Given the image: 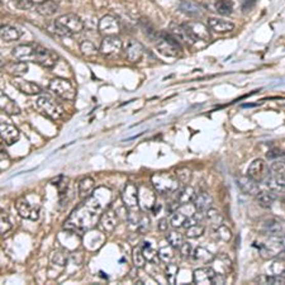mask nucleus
Segmentation results:
<instances>
[{"instance_id": "22", "label": "nucleus", "mask_w": 285, "mask_h": 285, "mask_svg": "<svg viewBox=\"0 0 285 285\" xmlns=\"http://www.w3.org/2000/svg\"><path fill=\"white\" fill-rule=\"evenodd\" d=\"M0 110L9 115H18L22 112L21 107L8 94H5L2 89H0Z\"/></svg>"}, {"instance_id": "42", "label": "nucleus", "mask_w": 285, "mask_h": 285, "mask_svg": "<svg viewBox=\"0 0 285 285\" xmlns=\"http://www.w3.org/2000/svg\"><path fill=\"white\" fill-rule=\"evenodd\" d=\"M141 252L145 259H146V261L157 262V251H155L154 247L150 245V242H144V245L141 246Z\"/></svg>"}, {"instance_id": "59", "label": "nucleus", "mask_w": 285, "mask_h": 285, "mask_svg": "<svg viewBox=\"0 0 285 285\" xmlns=\"http://www.w3.org/2000/svg\"><path fill=\"white\" fill-rule=\"evenodd\" d=\"M169 228V223H168V219L166 218H161L158 220V230L161 231V232H166Z\"/></svg>"}, {"instance_id": "28", "label": "nucleus", "mask_w": 285, "mask_h": 285, "mask_svg": "<svg viewBox=\"0 0 285 285\" xmlns=\"http://www.w3.org/2000/svg\"><path fill=\"white\" fill-rule=\"evenodd\" d=\"M214 269L213 268H200L194 270L193 273V281L195 284H212V278L214 275Z\"/></svg>"}, {"instance_id": "37", "label": "nucleus", "mask_w": 285, "mask_h": 285, "mask_svg": "<svg viewBox=\"0 0 285 285\" xmlns=\"http://www.w3.org/2000/svg\"><path fill=\"white\" fill-rule=\"evenodd\" d=\"M37 10H38L39 14L46 15V17H51V15L56 14L58 12V5L55 2H52V0H47V2L41 3L38 5V8H37Z\"/></svg>"}, {"instance_id": "47", "label": "nucleus", "mask_w": 285, "mask_h": 285, "mask_svg": "<svg viewBox=\"0 0 285 285\" xmlns=\"http://www.w3.org/2000/svg\"><path fill=\"white\" fill-rule=\"evenodd\" d=\"M256 281L259 284H276V285H281L284 284L285 279L283 275H261L256 279Z\"/></svg>"}, {"instance_id": "27", "label": "nucleus", "mask_w": 285, "mask_h": 285, "mask_svg": "<svg viewBox=\"0 0 285 285\" xmlns=\"http://www.w3.org/2000/svg\"><path fill=\"white\" fill-rule=\"evenodd\" d=\"M192 201L198 212H206L207 209L212 208V206H213V198H212L207 192L195 193L194 198H193Z\"/></svg>"}, {"instance_id": "46", "label": "nucleus", "mask_w": 285, "mask_h": 285, "mask_svg": "<svg viewBox=\"0 0 285 285\" xmlns=\"http://www.w3.org/2000/svg\"><path fill=\"white\" fill-rule=\"evenodd\" d=\"M67 261H69V255H67L66 251H56L53 252L52 256H51V262L53 263V265H57L60 266V268H64V266H66Z\"/></svg>"}, {"instance_id": "44", "label": "nucleus", "mask_w": 285, "mask_h": 285, "mask_svg": "<svg viewBox=\"0 0 285 285\" xmlns=\"http://www.w3.org/2000/svg\"><path fill=\"white\" fill-rule=\"evenodd\" d=\"M80 51H82L83 55L87 56V57H95L99 52V50L95 47V45L90 41H83L82 44H80Z\"/></svg>"}, {"instance_id": "34", "label": "nucleus", "mask_w": 285, "mask_h": 285, "mask_svg": "<svg viewBox=\"0 0 285 285\" xmlns=\"http://www.w3.org/2000/svg\"><path fill=\"white\" fill-rule=\"evenodd\" d=\"M28 64L23 63V61H17V63L5 65V70L14 77H23L28 72Z\"/></svg>"}, {"instance_id": "60", "label": "nucleus", "mask_w": 285, "mask_h": 285, "mask_svg": "<svg viewBox=\"0 0 285 285\" xmlns=\"http://www.w3.org/2000/svg\"><path fill=\"white\" fill-rule=\"evenodd\" d=\"M255 2H256V0H243V9H249V8H251L252 5L255 4Z\"/></svg>"}, {"instance_id": "29", "label": "nucleus", "mask_w": 285, "mask_h": 285, "mask_svg": "<svg viewBox=\"0 0 285 285\" xmlns=\"http://www.w3.org/2000/svg\"><path fill=\"white\" fill-rule=\"evenodd\" d=\"M94 189H95V181L93 177L85 176L79 181V198L82 200H85L93 194Z\"/></svg>"}, {"instance_id": "52", "label": "nucleus", "mask_w": 285, "mask_h": 285, "mask_svg": "<svg viewBox=\"0 0 285 285\" xmlns=\"http://www.w3.org/2000/svg\"><path fill=\"white\" fill-rule=\"evenodd\" d=\"M132 259H133V263L137 268H145V265H146V259H145L144 255H142L141 247H136V249L133 250Z\"/></svg>"}, {"instance_id": "58", "label": "nucleus", "mask_w": 285, "mask_h": 285, "mask_svg": "<svg viewBox=\"0 0 285 285\" xmlns=\"http://www.w3.org/2000/svg\"><path fill=\"white\" fill-rule=\"evenodd\" d=\"M268 157L271 158V160H276V158H279V157H283V152L278 149L271 150V151L268 152Z\"/></svg>"}, {"instance_id": "15", "label": "nucleus", "mask_w": 285, "mask_h": 285, "mask_svg": "<svg viewBox=\"0 0 285 285\" xmlns=\"http://www.w3.org/2000/svg\"><path fill=\"white\" fill-rule=\"evenodd\" d=\"M122 201L128 211H137L138 206V189L132 182H127L123 188L122 192Z\"/></svg>"}, {"instance_id": "43", "label": "nucleus", "mask_w": 285, "mask_h": 285, "mask_svg": "<svg viewBox=\"0 0 285 285\" xmlns=\"http://www.w3.org/2000/svg\"><path fill=\"white\" fill-rule=\"evenodd\" d=\"M177 273H179V266H177L176 263H174V262L166 263L165 276H166V280H168L169 284H175L176 283Z\"/></svg>"}, {"instance_id": "25", "label": "nucleus", "mask_w": 285, "mask_h": 285, "mask_svg": "<svg viewBox=\"0 0 285 285\" xmlns=\"http://www.w3.org/2000/svg\"><path fill=\"white\" fill-rule=\"evenodd\" d=\"M208 28L216 33H228L235 29V24L222 18H209Z\"/></svg>"}, {"instance_id": "16", "label": "nucleus", "mask_w": 285, "mask_h": 285, "mask_svg": "<svg viewBox=\"0 0 285 285\" xmlns=\"http://www.w3.org/2000/svg\"><path fill=\"white\" fill-rule=\"evenodd\" d=\"M154 188L144 185L138 190V206L144 211H152L156 206V194Z\"/></svg>"}, {"instance_id": "56", "label": "nucleus", "mask_w": 285, "mask_h": 285, "mask_svg": "<svg viewBox=\"0 0 285 285\" xmlns=\"http://www.w3.org/2000/svg\"><path fill=\"white\" fill-rule=\"evenodd\" d=\"M198 223H199V218H198V212H197V213H195L194 216L188 217V218L185 219V222H184V225H182V227H184V228H189V227H192V226L198 225Z\"/></svg>"}, {"instance_id": "24", "label": "nucleus", "mask_w": 285, "mask_h": 285, "mask_svg": "<svg viewBox=\"0 0 285 285\" xmlns=\"http://www.w3.org/2000/svg\"><path fill=\"white\" fill-rule=\"evenodd\" d=\"M13 57L17 58L18 61H33L34 58V44L28 45H19L13 50Z\"/></svg>"}, {"instance_id": "3", "label": "nucleus", "mask_w": 285, "mask_h": 285, "mask_svg": "<svg viewBox=\"0 0 285 285\" xmlns=\"http://www.w3.org/2000/svg\"><path fill=\"white\" fill-rule=\"evenodd\" d=\"M152 188L158 194H171L179 189V181L176 176L170 173H156L151 177Z\"/></svg>"}, {"instance_id": "23", "label": "nucleus", "mask_w": 285, "mask_h": 285, "mask_svg": "<svg viewBox=\"0 0 285 285\" xmlns=\"http://www.w3.org/2000/svg\"><path fill=\"white\" fill-rule=\"evenodd\" d=\"M179 8L182 13L190 15V17L198 18L203 15L204 7L194 0H180Z\"/></svg>"}, {"instance_id": "19", "label": "nucleus", "mask_w": 285, "mask_h": 285, "mask_svg": "<svg viewBox=\"0 0 285 285\" xmlns=\"http://www.w3.org/2000/svg\"><path fill=\"white\" fill-rule=\"evenodd\" d=\"M247 175L251 179H254L255 181L262 182L265 181L266 177L269 175V169L266 166V164L263 162L261 158H256L251 162V165L249 166V170H247Z\"/></svg>"}, {"instance_id": "21", "label": "nucleus", "mask_w": 285, "mask_h": 285, "mask_svg": "<svg viewBox=\"0 0 285 285\" xmlns=\"http://www.w3.org/2000/svg\"><path fill=\"white\" fill-rule=\"evenodd\" d=\"M263 235L269 237H283L284 225L278 219H268L262 225Z\"/></svg>"}, {"instance_id": "33", "label": "nucleus", "mask_w": 285, "mask_h": 285, "mask_svg": "<svg viewBox=\"0 0 285 285\" xmlns=\"http://www.w3.org/2000/svg\"><path fill=\"white\" fill-rule=\"evenodd\" d=\"M255 197H256V201L259 203V206L262 207V208H271L276 200V194L271 192V190L259 192Z\"/></svg>"}, {"instance_id": "48", "label": "nucleus", "mask_w": 285, "mask_h": 285, "mask_svg": "<svg viewBox=\"0 0 285 285\" xmlns=\"http://www.w3.org/2000/svg\"><path fill=\"white\" fill-rule=\"evenodd\" d=\"M175 176L177 181H179V184L188 185L189 184L190 179H192V171H190L188 168H179L175 171Z\"/></svg>"}, {"instance_id": "45", "label": "nucleus", "mask_w": 285, "mask_h": 285, "mask_svg": "<svg viewBox=\"0 0 285 285\" xmlns=\"http://www.w3.org/2000/svg\"><path fill=\"white\" fill-rule=\"evenodd\" d=\"M12 220H10L9 216L4 212L0 213V236H7L8 233L12 231Z\"/></svg>"}, {"instance_id": "11", "label": "nucleus", "mask_w": 285, "mask_h": 285, "mask_svg": "<svg viewBox=\"0 0 285 285\" xmlns=\"http://www.w3.org/2000/svg\"><path fill=\"white\" fill-rule=\"evenodd\" d=\"M123 50V41L118 36H107L101 41L99 52L107 57L118 56Z\"/></svg>"}, {"instance_id": "12", "label": "nucleus", "mask_w": 285, "mask_h": 285, "mask_svg": "<svg viewBox=\"0 0 285 285\" xmlns=\"http://www.w3.org/2000/svg\"><path fill=\"white\" fill-rule=\"evenodd\" d=\"M19 130L8 119L0 118V138L5 145H14L19 139Z\"/></svg>"}, {"instance_id": "55", "label": "nucleus", "mask_w": 285, "mask_h": 285, "mask_svg": "<svg viewBox=\"0 0 285 285\" xmlns=\"http://www.w3.org/2000/svg\"><path fill=\"white\" fill-rule=\"evenodd\" d=\"M180 250V255H181L182 259H188V257L190 256V254H192V245L189 243V242H182L181 245H180L179 247Z\"/></svg>"}, {"instance_id": "57", "label": "nucleus", "mask_w": 285, "mask_h": 285, "mask_svg": "<svg viewBox=\"0 0 285 285\" xmlns=\"http://www.w3.org/2000/svg\"><path fill=\"white\" fill-rule=\"evenodd\" d=\"M226 283V275L220 273H214L213 278H212V284H217V285H222Z\"/></svg>"}, {"instance_id": "38", "label": "nucleus", "mask_w": 285, "mask_h": 285, "mask_svg": "<svg viewBox=\"0 0 285 285\" xmlns=\"http://www.w3.org/2000/svg\"><path fill=\"white\" fill-rule=\"evenodd\" d=\"M214 236H216V238L220 242H230L232 240V231L230 230V227H227V226L223 223V225H220L219 227H217L216 230H214Z\"/></svg>"}, {"instance_id": "49", "label": "nucleus", "mask_w": 285, "mask_h": 285, "mask_svg": "<svg viewBox=\"0 0 285 285\" xmlns=\"http://www.w3.org/2000/svg\"><path fill=\"white\" fill-rule=\"evenodd\" d=\"M166 240H168L169 245H170L171 247H174V249H179L180 245L184 242V237H182L181 233L177 232V231H171V232L168 233Z\"/></svg>"}, {"instance_id": "30", "label": "nucleus", "mask_w": 285, "mask_h": 285, "mask_svg": "<svg viewBox=\"0 0 285 285\" xmlns=\"http://www.w3.org/2000/svg\"><path fill=\"white\" fill-rule=\"evenodd\" d=\"M189 257H192L193 262L208 263L213 260L214 255L209 252L207 249H204V247H195L194 250H192V254H190Z\"/></svg>"}, {"instance_id": "10", "label": "nucleus", "mask_w": 285, "mask_h": 285, "mask_svg": "<svg viewBox=\"0 0 285 285\" xmlns=\"http://www.w3.org/2000/svg\"><path fill=\"white\" fill-rule=\"evenodd\" d=\"M254 247L259 249L260 255L263 259H273L278 256V254L283 252L284 238L283 237H270L268 242H263L261 245H255Z\"/></svg>"}, {"instance_id": "6", "label": "nucleus", "mask_w": 285, "mask_h": 285, "mask_svg": "<svg viewBox=\"0 0 285 285\" xmlns=\"http://www.w3.org/2000/svg\"><path fill=\"white\" fill-rule=\"evenodd\" d=\"M37 108L45 117L50 118L52 120H58L63 118L64 110L63 107L57 103L50 95H39L37 99Z\"/></svg>"}, {"instance_id": "5", "label": "nucleus", "mask_w": 285, "mask_h": 285, "mask_svg": "<svg viewBox=\"0 0 285 285\" xmlns=\"http://www.w3.org/2000/svg\"><path fill=\"white\" fill-rule=\"evenodd\" d=\"M48 90L53 95L64 99V100H74L76 96V88L72 84L71 80L64 77H55L48 84Z\"/></svg>"}, {"instance_id": "53", "label": "nucleus", "mask_w": 285, "mask_h": 285, "mask_svg": "<svg viewBox=\"0 0 285 285\" xmlns=\"http://www.w3.org/2000/svg\"><path fill=\"white\" fill-rule=\"evenodd\" d=\"M177 211L180 212V213H182L184 214L185 217H192V216H194L195 213H197V208L194 207V204L192 203V201H189V203H185V204H180V207H179V209Z\"/></svg>"}, {"instance_id": "36", "label": "nucleus", "mask_w": 285, "mask_h": 285, "mask_svg": "<svg viewBox=\"0 0 285 285\" xmlns=\"http://www.w3.org/2000/svg\"><path fill=\"white\" fill-rule=\"evenodd\" d=\"M214 12H217L218 14L227 17L231 15L233 12V3L232 0H216L213 7Z\"/></svg>"}, {"instance_id": "26", "label": "nucleus", "mask_w": 285, "mask_h": 285, "mask_svg": "<svg viewBox=\"0 0 285 285\" xmlns=\"http://www.w3.org/2000/svg\"><path fill=\"white\" fill-rule=\"evenodd\" d=\"M238 187H240L241 192L245 194L249 195H256L260 192L259 182L255 181L254 179H251L249 175L247 176H241L237 179Z\"/></svg>"}, {"instance_id": "20", "label": "nucleus", "mask_w": 285, "mask_h": 285, "mask_svg": "<svg viewBox=\"0 0 285 285\" xmlns=\"http://www.w3.org/2000/svg\"><path fill=\"white\" fill-rule=\"evenodd\" d=\"M118 225V217L117 213L112 209H108L104 213H101V216L99 217V228L103 232L110 233L115 230Z\"/></svg>"}, {"instance_id": "51", "label": "nucleus", "mask_w": 285, "mask_h": 285, "mask_svg": "<svg viewBox=\"0 0 285 285\" xmlns=\"http://www.w3.org/2000/svg\"><path fill=\"white\" fill-rule=\"evenodd\" d=\"M51 184L56 185L58 188L60 194L66 195L67 194V188H69V179L66 176H57L56 179H53L51 181Z\"/></svg>"}, {"instance_id": "1", "label": "nucleus", "mask_w": 285, "mask_h": 285, "mask_svg": "<svg viewBox=\"0 0 285 285\" xmlns=\"http://www.w3.org/2000/svg\"><path fill=\"white\" fill-rule=\"evenodd\" d=\"M110 201V190L107 188H99L94 190L93 194L84 203L72 212L71 217L66 220L65 230L75 232H85L95 226L100 217V212L106 208Z\"/></svg>"}, {"instance_id": "2", "label": "nucleus", "mask_w": 285, "mask_h": 285, "mask_svg": "<svg viewBox=\"0 0 285 285\" xmlns=\"http://www.w3.org/2000/svg\"><path fill=\"white\" fill-rule=\"evenodd\" d=\"M55 28L58 33L64 36H72L84 29V23L79 15L69 13V14L61 15L55 21Z\"/></svg>"}, {"instance_id": "54", "label": "nucleus", "mask_w": 285, "mask_h": 285, "mask_svg": "<svg viewBox=\"0 0 285 285\" xmlns=\"http://www.w3.org/2000/svg\"><path fill=\"white\" fill-rule=\"evenodd\" d=\"M185 219H187V217H185L184 214L180 213L179 211H175L174 212L173 216H171L170 225L173 226L174 228H180V227H182V225H184Z\"/></svg>"}, {"instance_id": "9", "label": "nucleus", "mask_w": 285, "mask_h": 285, "mask_svg": "<svg viewBox=\"0 0 285 285\" xmlns=\"http://www.w3.org/2000/svg\"><path fill=\"white\" fill-rule=\"evenodd\" d=\"M184 29L189 37L192 38L193 42L195 41H209L211 39V29L208 26L204 23L198 22V21H192V22H187L182 24Z\"/></svg>"}, {"instance_id": "4", "label": "nucleus", "mask_w": 285, "mask_h": 285, "mask_svg": "<svg viewBox=\"0 0 285 285\" xmlns=\"http://www.w3.org/2000/svg\"><path fill=\"white\" fill-rule=\"evenodd\" d=\"M284 162L283 161H275L271 165L270 170H269V175L266 177L268 181L269 189L273 193L278 194H283L285 189V177H284Z\"/></svg>"}, {"instance_id": "18", "label": "nucleus", "mask_w": 285, "mask_h": 285, "mask_svg": "<svg viewBox=\"0 0 285 285\" xmlns=\"http://www.w3.org/2000/svg\"><path fill=\"white\" fill-rule=\"evenodd\" d=\"M10 84L19 91H22L23 94H27V95H41L42 91H44L38 84L23 79V77H14L10 82Z\"/></svg>"}, {"instance_id": "17", "label": "nucleus", "mask_w": 285, "mask_h": 285, "mask_svg": "<svg viewBox=\"0 0 285 285\" xmlns=\"http://www.w3.org/2000/svg\"><path fill=\"white\" fill-rule=\"evenodd\" d=\"M98 29L101 34L104 36H117L119 33L120 24L118 19L113 15H104L100 21H99Z\"/></svg>"}, {"instance_id": "50", "label": "nucleus", "mask_w": 285, "mask_h": 285, "mask_svg": "<svg viewBox=\"0 0 285 285\" xmlns=\"http://www.w3.org/2000/svg\"><path fill=\"white\" fill-rule=\"evenodd\" d=\"M204 232H206V227H204L203 225H194L192 226V227L187 228V233H185V236H187L188 238H198L200 237V236L204 235Z\"/></svg>"}, {"instance_id": "14", "label": "nucleus", "mask_w": 285, "mask_h": 285, "mask_svg": "<svg viewBox=\"0 0 285 285\" xmlns=\"http://www.w3.org/2000/svg\"><path fill=\"white\" fill-rule=\"evenodd\" d=\"M123 53H125L126 58H127L130 63H138L142 58L145 52V48L142 44H139L136 39H127L123 44Z\"/></svg>"}, {"instance_id": "31", "label": "nucleus", "mask_w": 285, "mask_h": 285, "mask_svg": "<svg viewBox=\"0 0 285 285\" xmlns=\"http://www.w3.org/2000/svg\"><path fill=\"white\" fill-rule=\"evenodd\" d=\"M169 33L179 42L180 45H192L193 41L189 37V34L187 33V31L184 29L182 26H176V24H171L170 32Z\"/></svg>"}, {"instance_id": "41", "label": "nucleus", "mask_w": 285, "mask_h": 285, "mask_svg": "<svg viewBox=\"0 0 285 285\" xmlns=\"http://www.w3.org/2000/svg\"><path fill=\"white\" fill-rule=\"evenodd\" d=\"M194 195H195L194 188L189 187V185H184L182 190L179 193V195H177V203L179 204L189 203V201L193 200Z\"/></svg>"}, {"instance_id": "35", "label": "nucleus", "mask_w": 285, "mask_h": 285, "mask_svg": "<svg viewBox=\"0 0 285 285\" xmlns=\"http://www.w3.org/2000/svg\"><path fill=\"white\" fill-rule=\"evenodd\" d=\"M206 219L207 222L209 223V226H211L213 230H216L217 227H219L220 225H223V216L222 213H220L219 211H217V209L214 208H209L206 211Z\"/></svg>"}, {"instance_id": "32", "label": "nucleus", "mask_w": 285, "mask_h": 285, "mask_svg": "<svg viewBox=\"0 0 285 285\" xmlns=\"http://www.w3.org/2000/svg\"><path fill=\"white\" fill-rule=\"evenodd\" d=\"M0 38L5 42L18 41L21 38V32L14 26L5 24L0 27Z\"/></svg>"}, {"instance_id": "7", "label": "nucleus", "mask_w": 285, "mask_h": 285, "mask_svg": "<svg viewBox=\"0 0 285 285\" xmlns=\"http://www.w3.org/2000/svg\"><path fill=\"white\" fill-rule=\"evenodd\" d=\"M156 48L158 52L168 57H176L181 51V45L169 32H164V33H158V38L156 39Z\"/></svg>"}, {"instance_id": "61", "label": "nucleus", "mask_w": 285, "mask_h": 285, "mask_svg": "<svg viewBox=\"0 0 285 285\" xmlns=\"http://www.w3.org/2000/svg\"><path fill=\"white\" fill-rule=\"evenodd\" d=\"M0 158H8V154L2 146H0Z\"/></svg>"}, {"instance_id": "62", "label": "nucleus", "mask_w": 285, "mask_h": 285, "mask_svg": "<svg viewBox=\"0 0 285 285\" xmlns=\"http://www.w3.org/2000/svg\"><path fill=\"white\" fill-rule=\"evenodd\" d=\"M28 2H31V3H34V4H41V3H45V2H47V0H28Z\"/></svg>"}, {"instance_id": "8", "label": "nucleus", "mask_w": 285, "mask_h": 285, "mask_svg": "<svg viewBox=\"0 0 285 285\" xmlns=\"http://www.w3.org/2000/svg\"><path fill=\"white\" fill-rule=\"evenodd\" d=\"M58 60H60V56H58L56 51L50 50V48L38 44H34L33 63L38 64V65L46 67V69H53L57 65Z\"/></svg>"}, {"instance_id": "39", "label": "nucleus", "mask_w": 285, "mask_h": 285, "mask_svg": "<svg viewBox=\"0 0 285 285\" xmlns=\"http://www.w3.org/2000/svg\"><path fill=\"white\" fill-rule=\"evenodd\" d=\"M157 256H158V259L161 260V261L165 262V263L174 262V260H175L174 247H171L170 245H169V246L161 247V249L157 251Z\"/></svg>"}, {"instance_id": "40", "label": "nucleus", "mask_w": 285, "mask_h": 285, "mask_svg": "<svg viewBox=\"0 0 285 285\" xmlns=\"http://www.w3.org/2000/svg\"><path fill=\"white\" fill-rule=\"evenodd\" d=\"M139 24H141V28L144 29L145 34H146L149 38L155 39V41L158 38V33L155 29L154 24L151 23V21H149L147 18H141V19H139Z\"/></svg>"}, {"instance_id": "13", "label": "nucleus", "mask_w": 285, "mask_h": 285, "mask_svg": "<svg viewBox=\"0 0 285 285\" xmlns=\"http://www.w3.org/2000/svg\"><path fill=\"white\" fill-rule=\"evenodd\" d=\"M15 209H17L18 214L24 219L37 220L39 218V208L33 206L26 197L18 199L15 203Z\"/></svg>"}]
</instances>
